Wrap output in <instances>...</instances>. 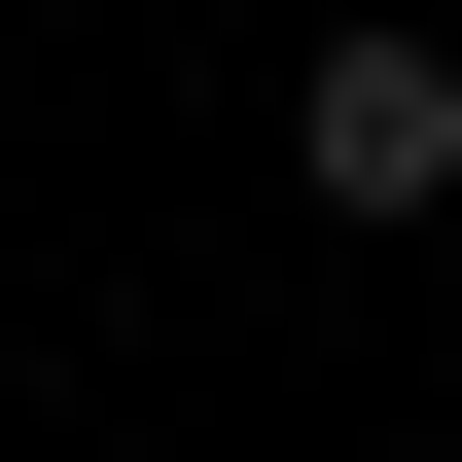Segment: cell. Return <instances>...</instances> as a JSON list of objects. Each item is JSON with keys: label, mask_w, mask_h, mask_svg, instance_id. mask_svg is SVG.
I'll list each match as a JSON object with an SVG mask.
<instances>
[{"label": "cell", "mask_w": 462, "mask_h": 462, "mask_svg": "<svg viewBox=\"0 0 462 462\" xmlns=\"http://www.w3.org/2000/svg\"><path fill=\"white\" fill-rule=\"evenodd\" d=\"M320 36H356V0H320Z\"/></svg>", "instance_id": "2"}, {"label": "cell", "mask_w": 462, "mask_h": 462, "mask_svg": "<svg viewBox=\"0 0 462 462\" xmlns=\"http://www.w3.org/2000/svg\"><path fill=\"white\" fill-rule=\"evenodd\" d=\"M285 214H356V249H427V214H462V36H427V0L285 36Z\"/></svg>", "instance_id": "1"}]
</instances>
